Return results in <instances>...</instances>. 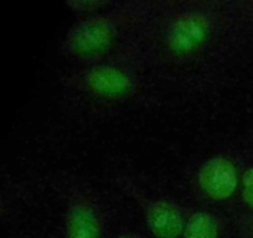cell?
I'll return each instance as SVG.
<instances>
[{
	"label": "cell",
	"mask_w": 253,
	"mask_h": 238,
	"mask_svg": "<svg viewBox=\"0 0 253 238\" xmlns=\"http://www.w3.org/2000/svg\"><path fill=\"white\" fill-rule=\"evenodd\" d=\"M114 238H143L140 233L136 231L131 230V228H124V230L119 231Z\"/></svg>",
	"instance_id": "obj_10"
},
{
	"label": "cell",
	"mask_w": 253,
	"mask_h": 238,
	"mask_svg": "<svg viewBox=\"0 0 253 238\" xmlns=\"http://www.w3.org/2000/svg\"><path fill=\"white\" fill-rule=\"evenodd\" d=\"M7 213V206H6V202H5L4 197H2L1 195H0V217L1 216H5Z\"/></svg>",
	"instance_id": "obj_11"
},
{
	"label": "cell",
	"mask_w": 253,
	"mask_h": 238,
	"mask_svg": "<svg viewBox=\"0 0 253 238\" xmlns=\"http://www.w3.org/2000/svg\"><path fill=\"white\" fill-rule=\"evenodd\" d=\"M67 91L96 103H126L143 91V78L127 59H110L81 64L62 77Z\"/></svg>",
	"instance_id": "obj_3"
},
{
	"label": "cell",
	"mask_w": 253,
	"mask_h": 238,
	"mask_svg": "<svg viewBox=\"0 0 253 238\" xmlns=\"http://www.w3.org/2000/svg\"><path fill=\"white\" fill-rule=\"evenodd\" d=\"M246 227H247V230H249L250 232H251L252 235H253V216L249 220V222H247Z\"/></svg>",
	"instance_id": "obj_12"
},
{
	"label": "cell",
	"mask_w": 253,
	"mask_h": 238,
	"mask_svg": "<svg viewBox=\"0 0 253 238\" xmlns=\"http://www.w3.org/2000/svg\"><path fill=\"white\" fill-rule=\"evenodd\" d=\"M157 6L158 1H120L98 14L78 17L62 37L59 52L79 64L110 59L123 42L137 36Z\"/></svg>",
	"instance_id": "obj_2"
},
{
	"label": "cell",
	"mask_w": 253,
	"mask_h": 238,
	"mask_svg": "<svg viewBox=\"0 0 253 238\" xmlns=\"http://www.w3.org/2000/svg\"><path fill=\"white\" fill-rule=\"evenodd\" d=\"M241 171L230 154L216 153L198 165L194 183L199 195L207 202L225 203L240 190Z\"/></svg>",
	"instance_id": "obj_6"
},
{
	"label": "cell",
	"mask_w": 253,
	"mask_h": 238,
	"mask_svg": "<svg viewBox=\"0 0 253 238\" xmlns=\"http://www.w3.org/2000/svg\"><path fill=\"white\" fill-rule=\"evenodd\" d=\"M221 2L158 1L157 10L137 34L146 54L169 64H184L211 47L224 27Z\"/></svg>",
	"instance_id": "obj_1"
},
{
	"label": "cell",
	"mask_w": 253,
	"mask_h": 238,
	"mask_svg": "<svg viewBox=\"0 0 253 238\" xmlns=\"http://www.w3.org/2000/svg\"><path fill=\"white\" fill-rule=\"evenodd\" d=\"M220 217L209 208L189 210L180 238H221Z\"/></svg>",
	"instance_id": "obj_7"
},
{
	"label": "cell",
	"mask_w": 253,
	"mask_h": 238,
	"mask_svg": "<svg viewBox=\"0 0 253 238\" xmlns=\"http://www.w3.org/2000/svg\"><path fill=\"white\" fill-rule=\"evenodd\" d=\"M240 195L245 207L253 211V164L247 166L241 173L240 181Z\"/></svg>",
	"instance_id": "obj_9"
},
{
	"label": "cell",
	"mask_w": 253,
	"mask_h": 238,
	"mask_svg": "<svg viewBox=\"0 0 253 238\" xmlns=\"http://www.w3.org/2000/svg\"><path fill=\"white\" fill-rule=\"evenodd\" d=\"M53 188L62 202L64 238H105V208L90 183L63 173L53 178Z\"/></svg>",
	"instance_id": "obj_4"
},
{
	"label": "cell",
	"mask_w": 253,
	"mask_h": 238,
	"mask_svg": "<svg viewBox=\"0 0 253 238\" xmlns=\"http://www.w3.org/2000/svg\"><path fill=\"white\" fill-rule=\"evenodd\" d=\"M119 190L140 210L153 238H180L189 210L172 197L147 192L127 176L115 178Z\"/></svg>",
	"instance_id": "obj_5"
},
{
	"label": "cell",
	"mask_w": 253,
	"mask_h": 238,
	"mask_svg": "<svg viewBox=\"0 0 253 238\" xmlns=\"http://www.w3.org/2000/svg\"><path fill=\"white\" fill-rule=\"evenodd\" d=\"M66 6L78 17L90 16L114 6L116 1L113 0H66Z\"/></svg>",
	"instance_id": "obj_8"
}]
</instances>
